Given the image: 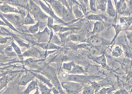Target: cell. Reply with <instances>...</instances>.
Segmentation results:
<instances>
[{"label": "cell", "instance_id": "cell-1", "mask_svg": "<svg viewBox=\"0 0 132 94\" xmlns=\"http://www.w3.org/2000/svg\"><path fill=\"white\" fill-rule=\"evenodd\" d=\"M29 11L30 14L33 15L34 17V19L36 20L41 21L43 22L44 21L49 18L48 16L44 13V12H43L40 6H38L37 3L34 2L33 1L29 2Z\"/></svg>", "mask_w": 132, "mask_h": 94}, {"label": "cell", "instance_id": "cell-2", "mask_svg": "<svg viewBox=\"0 0 132 94\" xmlns=\"http://www.w3.org/2000/svg\"><path fill=\"white\" fill-rule=\"evenodd\" d=\"M62 87L65 90L67 94H77L82 90L83 84L75 82L65 81L62 83Z\"/></svg>", "mask_w": 132, "mask_h": 94}, {"label": "cell", "instance_id": "cell-3", "mask_svg": "<svg viewBox=\"0 0 132 94\" xmlns=\"http://www.w3.org/2000/svg\"><path fill=\"white\" fill-rule=\"evenodd\" d=\"M66 81H71V82H75V83H87L93 81L96 78V77L93 76H87L84 74H67L65 76Z\"/></svg>", "mask_w": 132, "mask_h": 94}, {"label": "cell", "instance_id": "cell-4", "mask_svg": "<svg viewBox=\"0 0 132 94\" xmlns=\"http://www.w3.org/2000/svg\"><path fill=\"white\" fill-rule=\"evenodd\" d=\"M47 3L51 6L56 16L59 17V18H62L65 6H64L62 4L61 1H47Z\"/></svg>", "mask_w": 132, "mask_h": 94}, {"label": "cell", "instance_id": "cell-5", "mask_svg": "<svg viewBox=\"0 0 132 94\" xmlns=\"http://www.w3.org/2000/svg\"><path fill=\"white\" fill-rule=\"evenodd\" d=\"M50 34H51V33L50 32L49 29L45 28L44 30L41 31L37 34V37L40 42H46L49 41V37L50 38Z\"/></svg>", "mask_w": 132, "mask_h": 94}, {"label": "cell", "instance_id": "cell-6", "mask_svg": "<svg viewBox=\"0 0 132 94\" xmlns=\"http://www.w3.org/2000/svg\"><path fill=\"white\" fill-rule=\"evenodd\" d=\"M116 3V12L119 14H125L127 11L128 6H127V2L125 1H115Z\"/></svg>", "mask_w": 132, "mask_h": 94}, {"label": "cell", "instance_id": "cell-7", "mask_svg": "<svg viewBox=\"0 0 132 94\" xmlns=\"http://www.w3.org/2000/svg\"><path fill=\"white\" fill-rule=\"evenodd\" d=\"M75 19V18L73 15L71 10L70 8H68L65 7V10H64V12H63V15L62 17V20L66 24V22H68V21H72Z\"/></svg>", "mask_w": 132, "mask_h": 94}, {"label": "cell", "instance_id": "cell-8", "mask_svg": "<svg viewBox=\"0 0 132 94\" xmlns=\"http://www.w3.org/2000/svg\"><path fill=\"white\" fill-rule=\"evenodd\" d=\"M103 42H104V40L102 38H100L98 36H95V35L91 36L88 40V42L92 46H94V47H97V46H101L103 43Z\"/></svg>", "mask_w": 132, "mask_h": 94}, {"label": "cell", "instance_id": "cell-9", "mask_svg": "<svg viewBox=\"0 0 132 94\" xmlns=\"http://www.w3.org/2000/svg\"><path fill=\"white\" fill-rule=\"evenodd\" d=\"M106 12L110 16V17H116L117 14V12L116 10V8L114 7V5L112 3V1H107V5H106Z\"/></svg>", "mask_w": 132, "mask_h": 94}, {"label": "cell", "instance_id": "cell-10", "mask_svg": "<svg viewBox=\"0 0 132 94\" xmlns=\"http://www.w3.org/2000/svg\"><path fill=\"white\" fill-rule=\"evenodd\" d=\"M0 11L3 13H19V11L8 4H3L0 6Z\"/></svg>", "mask_w": 132, "mask_h": 94}, {"label": "cell", "instance_id": "cell-11", "mask_svg": "<svg viewBox=\"0 0 132 94\" xmlns=\"http://www.w3.org/2000/svg\"><path fill=\"white\" fill-rule=\"evenodd\" d=\"M4 17L8 19V21H9L10 22H12L14 25H19V24L21 22V18L17 14H5Z\"/></svg>", "mask_w": 132, "mask_h": 94}, {"label": "cell", "instance_id": "cell-12", "mask_svg": "<svg viewBox=\"0 0 132 94\" xmlns=\"http://www.w3.org/2000/svg\"><path fill=\"white\" fill-rule=\"evenodd\" d=\"M38 88V82L37 81L33 80L31 82H30L25 89V90L24 91L23 94H30L32 91H34V90H37Z\"/></svg>", "mask_w": 132, "mask_h": 94}, {"label": "cell", "instance_id": "cell-13", "mask_svg": "<svg viewBox=\"0 0 132 94\" xmlns=\"http://www.w3.org/2000/svg\"><path fill=\"white\" fill-rule=\"evenodd\" d=\"M105 28V24L103 21H96L93 27L92 33H98L102 32Z\"/></svg>", "mask_w": 132, "mask_h": 94}, {"label": "cell", "instance_id": "cell-14", "mask_svg": "<svg viewBox=\"0 0 132 94\" xmlns=\"http://www.w3.org/2000/svg\"><path fill=\"white\" fill-rule=\"evenodd\" d=\"M34 74H25V75H24V76L22 77V78L21 79L19 84H20V85H23V86L27 85V83H29L30 82H31V81L34 80Z\"/></svg>", "mask_w": 132, "mask_h": 94}, {"label": "cell", "instance_id": "cell-15", "mask_svg": "<svg viewBox=\"0 0 132 94\" xmlns=\"http://www.w3.org/2000/svg\"><path fill=\"white\" fill-rule=\"evenodd\" d=\"M72 14L75 16V18H82L84 16V13L81 11L80 6L78 5V3H76L75 5H73L72 8Z\"/></svg>", "mask_w": 132, "mask_h": 94}, {"label": "cell", "instance_id": "cell-16", "mask_svg": "<svg viewBox=\"0 0 132 94\" xmlns=\"http://www.w3.org/2000/svg\"><path fill=\"white\" fill-rule=\"evenodd\" d=\"M92 59L95 62L101 65L103 67L106 66V58L104 55H99L96 57H93V58H92Z\"/></svg>", "mask_w": 132, "mask_h": 94}, {"label": "cell", "instance_id": "cell-17", "mask_svg": "<svg viewBox=\"0 0 132 94\" xmlns=\"http://www.w3.org/2000/svg\"><path fill=\"white\" fill-rule=\"evenodd\" d=\"M52 28L54 30L55 32H59V33H65V32H68V30H74L73 28L63 27V26H61V25H53Z\"/></svg>", "mask_w": 132, "mask_h": 94}, {"label": "cell", "instance_id": "cell-18", "mask_svg": "<svg viewBox=\"0 0 132 94\" xmlns=\"http://www.w3.org/2000/svg\"><path fill=\"white\" fill-rule=\"evenodd\" d=\"M35 19L32 17V15L30 13H27L23 21V24L25 25H34L35 24Z\"/></svg>", "mask_w": 132, "mask_h": 94}, {"label": "cell", "instance_id": "cell-19", "mask_svg": "<svg viewBox=\"0 0 132 94\" xmlns=\"http://www.w3.org/2000/svg\"><path fill=\"white\" fill-rule=\"evenodd\" d=\"M85 73V71L83 67L78 65H75L73 69L70 72V74H84Z\"/></svg>", "mask_w": 132, "mask_h": 94}, {"label": "cell", "instance_id": "cell-20", "mask_svg": "<svg viewBox=\"0 0 132 94\" xmlns=\"http://www.w3.org/2000/svg\"><path fill=\"white\" fill-rule=\"evenodd\" d=\"M87 18L88 20L96 21H103L104 19H106V17L103 14H90L87 16Z\"/></svg>", "mask_w": 132, "mask_h": 94}, {"label": "cell", "instance_id": "cell-21", "mask_svg": "<svg viewBox=\"0 0 132 94\" xmlns=\"http://www.w3.org/2000/svg\"><path fill=\"white\" fill-rule=\"evenodd\" d=\"M40 51L33 48L30 50H27L25 53L24 54V56H30V57H40Z\"/></svg>", "mask_w": 132, "mask_h": 94}, {"label": "cell", "instance_id": "cell-22", "mask_svg": "<svg viewBox=\"0 0 132 94\" xmlns=\"http://www.w3.org/2000/svg\"><path fill=\"white\" fill-rule=\"evenodd\" d=\"M96 9L101 10L103 12H105L106 10L107 1H103V0L96 1Z\"/></svg>", "mask_w": 132, "mask_h": 94}, {"label": "cell", "instance_id": "cell-23", "mask_svg": "<svg viewBox=\"0 0 132 94\" xmlns=\"http://www.w3.org/2000/svg\"><path fill=\"white\" fill-rule=\"evenodd\" d=\"M70 39L75 42H84L86 40L85 37L81 34H72L71 35Z\"/></svg>", "mask_w": 132, "mask_h": 94}, {"label": "cell", "instance_id": "cell-24", "mask_svg": "<svg viewBox=\"0 0 132 94\" xmlns=\"http://www.w3.org/2000/svg\"><path fill=\"white\" fill-rule=\"evenodd\" d=\"M34 74V77H37V78H39L40 80V81L43 82L46 85H47L49 87H53V84L50 83V81H49L47 78H46L45 77L42 76V75H40V74Z\"/></svg>", "mask_w": 132, "mask_h": 94}, {"label": "cell", "instance_id": "cell-25", "mask_svg": "<svg viewBox=\"0 0 132 94\" xmlns=\"http://www.w3.org/2000/svg\"><path fill=\"white\" fill-rule=\"evenodd\" d=\"M75 65V63L74 62H65V63L63 64V65H62V68H63L65 71H68V72L70 73V72L71 71V70L73 69Z\"/></svg>", "mask_w": 132, "mask_h": 94}, {"label": "cell", "instance_id": "cell-26", "mask_svg": "<svg viewBox=\"0 0 132 94\" xmlns=\"http://www.w3.org/2000/svg\"><path fill=\"white\" fill-rule=\"evenodd\" d=\"M39 30H40V22L36 23L35 24H34V25H32V26L29 27V28H28V31H29L30 33H33V34L37 33L39 31Z\"/></svg>", "mask_w": 132, "mask_h": 94}, {"label": "cell", "instance_id": "cell-27", "mask_svg": "<svg viewBox=\"0 0 132 94\" xmlns=\"http://www.w3.org/2000/svg\"><path fill=\"white\" fill-rule=\"evenodd\" d=\"M112 55L115 57H119L121 54L123 53V49L119 46H116L114 47V49H112Z\"/></svg>", "mask_w": 132, "mask_h": 94}, {"label": "cell", "instance_id": "cell-28", "mask_svg": "<svg viewBox=\"0 0 132 94\" xmlns=\"http://www.w3.org/2000/svg\"><path fill=\"white\" fill-rule=\"evenodd\" d=\"M38 86L41 91V94H49L50 93V90L46 85H43L42 83H38Z\"/></svg>", "mask_w": 132, "mask_h": 94}, {"label": "cell", "instance_id": "cell-29", "mask_svg": "<svg viewBox=\"0 0 132 94\" xmlns=\"http://www.w3.org/2000/svg\"><path fill=\"white\" fill-rule=\"evenodd\" d=\"M120 23L121 24H131L132 23V18H121Z\"/></svg>", "mask_w": 132, "mask_h": 94}, {"label": "cell", "instance_id": "cell-30", "mask_svg": "<svg viewBox=\"0 0 132 94\" xmlns=\"http://www.w3.org/2000/svg\"><path fill=\"white\" fill-rule=\"evenodd\" d=\"M90 53H91L93 56H94V57L99 56L100 55V52L99 51V49L96 47H94V46H92L90 49Z\"/></svg>", "mask_w": 132, "mask_h": 94}, {"label": "cell", "instance_id": "cell-31", "mask_svg": "<svg viewBox=\"0 0 132 94\" xmlns=\"http://www.w3.org/2000/svg\"><path fill=\"white\" fill-rule=\"evenodd\" d=\"M125 51V53L127 57L128 58H132V50L128 47V46H124V50Z\"/></svg>", "mask_w": 132, "mask_h": 94}, {"label": "cell", "instance_id": "cell-32", "mask_svg": "<svg viewBox=\"0 0 132 94\" xmlns=\"http://www.w3.org/2000/svg\"><path fill=\"white\" fill-rule=\"evenodd\" d=\"M8 83V81L5 78H0V90L4 88Z\"/></svg>", "mask_w": 132, "mask_h": 94}, {"label": "cell", "instance_id": "cell-33", "mask_svg": "<svg viewBox=\"0 0 132 94\" xmlns=\"http://www.w3.org/2000/svg\"><path fill=\"white\" fill-rule=\"evenodd\" d=\"M93 89L92 87H88L84 89L81 94H93Z\"/></svg>", "mask_w": 132, "mask_h": 94}, {"label": "cell", "instance_id": "cell-34", "mask_svg": "<svg viewBox=\"0 0 132 94\" xmlns=\"http://www.w3.org/2000/svg\"><path fill=\"white\" fill-rule=\"evenodd\" d=\"M90 8L91 11H93V12H96V11H97V9H96V1H93V0L90 1Z\"/></svg>", "mask_w": 132, "mask_h": 94}, {"label": "cell", "instance_id": "cell-35", "mask_svg": "<svg viewBox=\"0 0 132 94\" xmlns=\"http://www.w3.org/2000/svg\"><path fill=\"white\" fill-rule=\"evenodd\" d=\"M12 47L14 48L15 53L18 54V55H21V49L14 43V42H12Z\"/></svg>", "mask_w": 132, "mask_h": 94}, {"label": "cell", "instance_id": "cell-36", "mask_svg": "<svg viewBox=\"0 0 132 94\" xmlns=\"http://www.w3.org/2000/svg\"><path fill=\"white\" fill-rule=\"evenodd\" d=\"M107 92H108V89L107 88H103L102 90H100V92H99L98 94H107Z\"/></svg>", "mask_w": 132, "mask_h": 94}, {"label": "cell", "instance_id": "cell-37", "mask_svg": "<svg viewBox=\"0 0 132 94\" xmlns=\"http://www.w3.org/2000/svg\"><path fill=\"white\" fill-rule=\"evenodd\" d=\"M7 41H8V38L0 37V44H5Z\"/></svg>", "mask_w": 132, "mask_h": 94}, {"label": "cell", "instance_id": "cell-38", "mask_svg": "<svg viewBox=\"0 0 132 94\" xmlns=\"http://www.w3.org/2000/svg\"><path fill=\"white\" fill-rule=\"evenodd\" d=\"M128 38L130 40L131 42H132V32H131V33H128Z\"/></svg>", "mask_w": 132, "mask_h": 94}, {"label": "cell", "instance_id": "cell-39", "mask_svg": "<svg viewBox=\"0 0 132 94\" xmlns=\"http://www.w3.org/2000/svg\"><path fill=\"white\" fill-rule=\"evenodd\" d=\"M114 94H121V90H118L116 93H114Z\"/></svg>", "mask_w": 132, "mask_h": 94}, {"label": "cell", "instance_id": "cell-40", "mask_svg": "<svg viewBox=\"0 0 132 94\" xmlns=\"http://www.w3.org/2000/svg\"><path fill=\"white\" fill-rule=\"evenodd\" d=\"M34 94H40V91H39V90H38V88L36 90V93H34Z\"/></svg>", "mask_w": 132, "mask_h": 94}]
</instances>
